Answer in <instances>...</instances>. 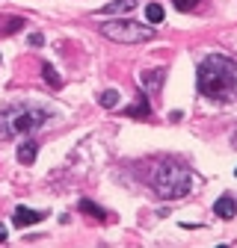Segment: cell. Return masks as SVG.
<instances>
[{
  "label": "cell",
  "mask_w": 237,
  "mask_h": 248,
  "mask_svg": "<svg viewBox=\"0 0 237 248\" xmlns=\"http://www.w3.org/2000/svg\"><path fill=\"white\" fill-rule=\"evenodd\" d=\"M199 92L214 101H231L237 95V62L211 53L199 62Z\"/></svg>",
  "instance_id": "cell-1"
},
{
  "label": "cell",
  "mask_w": 237,
  "mask_h": 248,
  "mask_svg": "<svg viewBox=\"0 0 237 248\" xmlns=\"http://www.w3.org/2000/svg\"><path fill=\"white\" fill-rule=\"evenodd\" d=\"M48 121V109L36 104H9L6 109H0V139H12L39 130Z\"/></svg>",
  "instance_id": "cell-2"
},
{
  "label": "cell",
  "mask_w": 237,
  "mask_h": 248,
  "mask_svg": "<svg viewBox=\"0 0 237 248\" xmlns=\"http://www.w3.org/2000/svg\"><path fill=\"white\" fill-rule=\"evenodd\" d=\"M152 186H154V192L160 198H184L190 192V186H193V177H190V171L181 163L166 160V163H160L154 169Z\"/></svg>",
  "instance_id": "cell-3"
},
{
  "label": "cell",
  "mask_w": 237,
  "mask_h": 248,
  "mask_svg": "<svg viewBox=\"0 0 237 248\" xmlns=\"http://www.w3.org/2000/svg\"><path fill=\"white\" fill-rule=\"evenodd\" d=\"M101 33L110 42H122V45H136V42H148L154 33L148 27L136 24V21H107L101 24Z\"/></svg>",
  "instance_id": "cell-4"
},
{
  "label": "cell",
  "mask_w": 237,
  "mask_h": 248,
  "mask_svg": "<svg viewBox=\"0 0 237 248\" xmlns=\"http://www.w3.org/2000/svg\"><path fill=\"white\" fill-rule=\"evenodd\" d=\"M42 219H45V213L30 210V207H15V216H12V222H15L18 228H30V225L42 222Z\"/></svg>",
  "instance_id": "cell-5"
},
{
  "label": "cell",
  "mask_w": 237,
  "mask_h": 248,
  "mask_svg": "<svg viewBox=\"0 0 237 248\" xmlns=\"http://www.w3.org/2000/svg\"><path fill=\"white\" fill-rule=\"evenodd\" d=\"M214 213L220 216V219H234V213H237V204L231 195H222L217 204H214Z\"/></svg>",
  "instance_id": "cell-6"
},
{
  "label": "cell",
  "mask_w": 237,
  "mask_h": 248,
  "mask_svg": "<svg viewBox=\"0 0 237 248\" xmlns=\"http://www.w3.org/2000/svg\"><path fill=\"white\" fill-rule=\"evenodd\" d=\"M166 77V71L163 68H154V71H145L142 77H139V86H145L148 92H157L160 89V80Z\"/></svg>",
  "instance_id": "cell-7"
},
{
  "label": "cell",
  "mask_w": 237,
  "mask_h": 248,
  "mask_svg": "<svg viewBox=\"0 0 237 248\" xmlns=\"http://www.w3.org/2000/svg\"><path fill=\"white\" fill-rule=\"evenodd\" d=\"M136 6V0H113V3H107L104 9H98L101 15H122V12H131Z\"/></svg>",
  "instance_id": "cell-8"
},
{
  "label": "cell",
  "mask_w": 237,
  "mask_h": 248,
  "mask_svg": "<svg viewBox=\"0 0 237 248\" xmlns=\"http://www.w3.org/2000/svg\"><path fill=\"white\" fill-rule=\"evenodd\" d=\"M125 112H128L131 118H148V115H152V107H148V98L142 95V98H139V101H134V107H128Z\"/></svg>",
  "instance_id": "cell-9"
},
{
  "label": "cell",
  "mask_w": 237,
  "mask_h": 248,
  "mask_svg": "<svg viewBox=\"0 0 237 248\" xmlns=\"http://www.w3.org/2000/svg\"><path fill=\"white\" fill-rule=\"evenodd\" d=\"M36 145L33 142H24L21 148H18V163H24V166H33V160H36Z\"/></svg>",
  "instance_id": "cell-10"
},
{
  "label": "cell",
  "mask_w": 237,
  "mask_h": 248,
  "mask_svg": "<svg viewBox=\"0 0 237 248\" xmlns=\"http://www.w3.org/2000/svg\"><path fill=\"white\" fill-rule=\"evenodd\" d=\"M42 77H45V83H48L51 89H59V86H63V80H59V74L53 71V65H48V62H45V68H42Z\"/></svg>",
  "instance_id": "cell-11"
},
{
  "label": "cell",
  "mask_w": 237,
  "mask_h": 248,
  "mask_svg": "<svg viewBox=\"0 0 237 248\" xmlns=\"http://www.w3.org/2000/svg\"><path fill=\"white\" fill-rule=\"evenodd\" d=\"M145 18L152 21V24H160V21H163V6H160V3H148V6H145Z\"/></svg>",
  "instance_id": "cell-12"
},
{
  "label": "cell",
  "mask_w": 237,
  "mask_h": 248,
  "mask_svg": "<svg viewBox=\"0 0 237 248\" xmlns=\"http://www.w3.org/2000/svg\"><path fill=\"white\" fill-rule=\"evenodd\" d=\"M80 210H83V213H89V216H95V219H107V213H104L101 207H95L92 201H86V198L80 201Z\"/></svg>",
  "instance_id": "cell-13"
},
{
  "label": "cell",
  "mask_w": 237,
  "mask_h": 248,
  "mask_svg": "<svg viewBox=\"0 0 237 248\" xmlns=\"http://www.w3.org/2000/svg\"><path fill=\"white\" fill-rule=\"evenodd\" d=\"M116 104H118V92H116V89H107L104 95H101V107H104V109H113Z\"/></svg>",
  "instance_id": "cell-14"
},
{
  "label": "cell",
  "mask_w": 237,
  "mask_h": 248,
  "mask_svg": "<svg viewBox=\"0 0 237 248\" xmlns=\"http://www.w3.org/2000/svg\"><path fill=\"white\" fill-rule=\"evenodd\" d=\"M172 3L181 9V12H190V9H196V6H199V0H172Z\"/></svg>",
  "instance_id": "cell-15"
},
{
  "label": "cell",
  "mask_w": 237,
  "mask_h": 248,
  "mask_svg": "<svg viewBox=\"0 0 237 248\" xmlns=\"http://www.w3.org/2000/svg\"><path fill=\"white\" fill-rule=\"evenodd\" d=\"M30 45H33V47H42V45H45V36H42V33H33V36H30Z\"/></svg>",
  "instance_id": "cell-16"
},
{
  "label": "cell",
  "mask_w": 237,
  "mask_h": 248,
  "mask_svg": "<svg viewBox=\"0 0 237 248\" xmlns=\"http://www.w3.org/2000/svg\"><path fill=\"white\" fill-rule=\"evenodd\" d=\"M6 236H9V233H6V228L0 225V242H6Z\"/></svg>",
  "instance_id": "cell-17"
}]
</instances>
